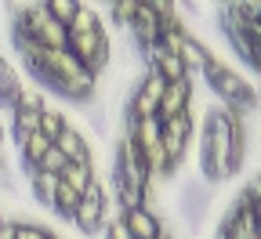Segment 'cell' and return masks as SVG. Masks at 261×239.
Here are the masks:
<instances>
[{"instance_id": "6da1fadb", "label": "cell", "mask_w": 261, "mask_h": 239, "mask_svg": "<svg viewBox=\"0 0 261 239\" xmlns=\"http://www.w3.org/2000/svg\"><path fill=\"white\" fill-rule=\"evenodd\" d=\"M243 152H247V127L243 116L228 113L221 105H214L203 120V152H200V167H203V181H225L243 167Z\"/></svg>"}, {"instance_id": "7a4b0ae2", "label": "cell", "mask_w": 261, "mask_h": 239, "mask_svg": "<svg viewBox=\"0 0 261 239\" xmlns=\"http://www.w3.org/2000/svg\"><path fill=\"white\" fill-rule=\"evenodd\" d=\"M15 44H18V51H22L25 69L37 76L44 87H51L55 94L69 98V101H87V98L94 94L98 76H91L69 51H47V47L29 44V40H15Z\"/></svg>"}, {"instance_id": "3957f363", "label": "cell", "mask_w": 261, "mask_h": 239, "mask_svg": "<svg viewBox=\"0 0 261 239\" xmlns=\"http://www.w3.org/2000/svg\"><path fill=\"white\" fill-rule=\"evenodd\" d=\"M65 51H69L91 76H98L109 65V51H113L109 33H106V25L98 22V15L87 4H80L73 25L65 29Z\"/></svg>"}, {"instance_id": "277c9868", "label": "cell", "mask_w": 261, "mask_h": 239, "mask_svg": "<svg viewBox=\"0 0 261 239\" xmlns=\"http://www.w3.org/2000/svg\"><path fill=\"white\" fill-rule=\"evenodd\" d=\"M152 185V170L142 160V152L135 149L130 138H120L116 145V170H113V192L120 196V214L145 207V196Z\"/></svg>"}, {"instance_id": "5b68a950", "label": "cell", "mask_w": 261, "mask_h": 239, "mask_svg": "<svg viewBox=\"0 0 261 239\" xmlns=\"http://www.w3.org/2000/svg\"><path fill=\"white\" fill-rule=\"evenodd\" d=\"M203 76H207L211 91L221 98V105H225L228 113H236V116L254 113V105H257V91H254V84H250V80H243L236 69H228L225 62H218V58H214L207 69H203Z\"/></svg>"}, {"instance_id": "8992f818", "label": "cell", "mask_w": 261, "mask_h": 239, "mask_svg": "<svg viewBox=\"0 0 261 239\" xmlns=\"http://www.w3.org/2000/svg\"><path fill=\"white\" fill-rule=\"evenodd\" d=\"M76 228L84 235H94V232H102L106 221H109V192L102 181H94L84 196H80V207H76Z\"/></svg>"}, {"instance_id": "52a82bcc", "label": "cell", "mask_w": 261, "mask_h": 239, "mask_svg": "<svg viewBox=\"0 0 261 239\" xmlns=\"http://www.w3.org/2000/svg\"><path fill=\"white\" fill-rule=\"evenodd\" d=\"M163 87H167V84H163L156 73H145L142 84L130 91V98H127V120H156Z\"/></svg>"}, {"instance_id": "ba28073f", "label": "cell", "mask_w": 261, "mask_h": 239, "mask_svg": "<svg viewBox=\"0 0 261 239\" xmlns=\"http://www.w3.org/2000/svg\"><path fill=\"white\" fill-rule=\"evenodd\" d=\"M163 130H160V142H163V156H167V163H171V170L185 160V152H189V142H192V113L189 116H178V120H171V123H160Z\"/></svg>"}, {"instance_id": "9c48e42d", "label": "cell", "mask_w": 261, "mask_h": 239, "mask_svg": "<svg viewBox=\"0 0 261 239\" xmlns=\"http://www.w3.org/2000/svg\"><path fill=\"white\" fill-rule=\"evenodd\" d=\"M189 113H192V76L174 80V84L163 87V98H160V113H156V120H160V123H171V120L189 116Z\"/></svg>"}, {"instance_id": "30bf717a", "label": "cell", "mask_w": 261, "mask_h": 239, "mask_svg": "<svg viewBox=\"0 0 261 239\" xmlns=\"http://www.w3.org/2000/svg\"><path fill=\"white\" fill-rule=\"evenodd\" d=\"M130 40H135L138 47H142V55L149 51V47H156L160 44V37H163V29H160V15H156V4H138L135 8V18H130Z\"/></svg>"}, {"instance_id": "8fae6325", "label": "cell", "mask_w": 261, "mask_h": 239, "mask_svg": "<svg viewBox=\"0 0 261 239\" xmlns=\"http://www.w3.org/2000/svg\"><path fill=\"white\" fill-rule=\"evenodd\" d=\"M120 221H123V228L130 232V239H160V235H167V232H163V221H160L149 207L123 210Z\"/></svg>"}, {"instance_id": "7c38bea8", "label": "cell", "mask_w": 261, "mask_h": 239, "mask_svg": "<svg viewBox=\"0 0 261 239\" xmlns=\"http://www.w3.org/2000/svg\"><path fill=\"white\" fill-rule=\"evenodd\" d=\"M225 239H254L257 235V221H254V210L247 207V203H240L236 199V207L225 214V221H221V228H218Z\"/></svg>"}, {"instance_id": "4fadbf2b", "label": "cell", "mask_w": 261, "mask_h": 239, "mask_svg": "<svg viewBox=\"0 0 261 239\" xmlns=\"http://www.w3.org/2000/svg\"><path fill=\"white\" fill-rule=\"evenodd\" d=\"M145 62H149V73H156L163 84H174V80H185V76H189L185 65H181V58L171 55V51H163L160 44L145 51Z\"/></svg>"}, {"instance_id": "5bb4252c", "label": "cell", "mask_w": 261, "mask_h": 239, "mask_svg": "<svg viewBox=\"0 0 261 239\" xmlns=\"http://www.w3.org/2000/svg\"><path fill=\"white\" fill-rule=\"evenodd\" d=\"M51 145H55L65 160H69V163H91V145H87V138H84V130H76L73 123L65 127Z\"/></svg>"}, {"instance_id": "9a60e30c", "label": "cell", "mask_w": 261, "mask_h": 239, "mask_svg": "<svg viewBox=\"0 0 261 239\" xmlns=\"http://www.w3.org/2000/svg\"><path fill=\"white\" fill-rule=\"evenodd\" d=\"M22 80H18V73H15V65L4 58V55H0V105H4V109H11L15 105V98L22 94Z\"/></svg>"}, {"instance_id": "2e32d148", "label": "cell", "mask_w": 261, "mask_h": 239, "mask_svg": "<svg viewBox=\"0 0 261 239\" xmlns=\"http://www.w3.org/2000/svg\"><path fill=\"white\" fill-rule=\"evenodd\" d=\"M58 181H62V185H69L73 192L84 196V192L98 181V178H94V163H69V167L62 170V178H58Z\"/></svg>"}, {"instance_id": "e0dca14e", "label": "cell", "mask_w": 261, "mask_h": 239, "mask_svg": "<svg viewBox=\"0 0 261 239\" xmlns=\"http://www.w3.org/2000/svg\"><path fill=\"white\" fill-rule=\"evenodd\" d=\"M47 149H51V142L44 138L40 130H37V134H29L25 142H18V156H22L25 170H37V167H40V160L47 156Z\"/></svg>"}, {"instance_id": "ac0fdd59", "label": "cell", "mask_w": 261, "mask_h": 239, "mask_svg": "<svg viewBox=\"0 0 261 239\" xmlns=\"http://www.w3.org/2000/svg\"><path fill=\"white\" fill-rule=\"evenodd\" d=\"M29 189H33V196H37V203H44L47 210L55 207V192H58V178H55V174L29 170Z\"/></svg>"}, {"instance_id": "d6986e66", "label": "cell", "mask_w": 261, "mask_h": 239, "mask_svg": "<svg viewBox=\"0 0 261 239\" xmlns=\"http://www.w3.org/2000/svg\"><path fill=\"white\" fill-rule=\"evenodd\" d=\"M76 207H80V192H73L69 185H62V181H58L55 207H51V210H55L58 218H65V221H73V218H76Z\"/></svg>"}, {"instance_id": "ffe728a7", "label": "cell", "mask_w": 261, "mask_h": 239, "mask_svg": "<svg viewBox=\"0 0 261 239\" xmlns=\"http://www.w3.org/2000/svg\"><path fill=\"white\" fill-rule=\"evenodd\" d=\"M65 127H69V120L62 116V109H51V105H47V109L40 113V134H44L47 142H55Z\"/></svg>"}, {"instance_id": "44dd1931", "label": "cell", "mask_w": 261, "mask_h": 239, "mask_svg": "<svg viewBox=\"0 0 261 239\" xmlns=\"http://www.w3.org/2000/svg\"><path fill=\"white\" fill-rule=\"evenodd\" d=\"M44 109H47L44 94L33 91V87H22V94L15 98V105H11V113H44Z\"/></svg>"}, {"instance_id": "7402d4cb", "label": "cell", "mask_w": 261, "mask_h": 239, "mask_svg": "<svg viewBox=\"0 0 261 239\" xmlns=\"http://www.w3.org/2000/svg\"><path fill=\"white\" fill-rule=\"evenodd\" d=\"M76 11H80V4H76V0H51V4H47V15H51L58 25H65V29L73 25Z\"/></svg>"}, {"instance_id": "603a6c76", "label": "cell", "mask_w": 261, "mask_h": 239, "mask_svg": "<svg viewBox=\"0 0 261 239\" xmlns=\"http://www.w3.org/2000/svg\"><path fill=\"white\" fill-rule=\"evenodd\" d=\"M65 167H69V160H65V156H62V152L51 145V149H47V156L40 160V167H37V170H44V174H55V178H62V170H65Z\"/></svg>"}, {"instance_id": "cb8c5ba5", "label": "cell", "mask_w": 261, "mask_h": 239, "mask_svg": "<svg viewBox=\"0 0 261 239\" xmlns=\"http://www.w3.org/2000/svg\"><path fill=\"white\" fill-rule=\"evenodd\" d=\"M15 239H55L40 221H18V235Z\"/></svg>"}, {"instance_id": "d4e9b609", "label": "cell", "mask_w": 261, "mask_h": 239, "mask_svg": "<svg viewBox=\"0 0 261 239\" xmlns=\"http://www.w3.org/2000/svg\"><path fill=\"white\" fill-rule=\"evenodd\" d=\"M135 8H138L135 0H120V4H113V8H109V11H113V22L127 29V25H130V18H135Z\"/></svg>"}, {"instance_id": "484cf974", "label": "cell", "mask_w": 261, "mask_h": 239, "mask_svg": "<svg viewBox=\"0 0 261 239\" xmlns=\"http://www.w3.org/2000/svg\"><path fill=\"white\" fill-rule=\"evenodd\" d=\"M106 239H130V232L123 228V221H106Z\"/></svg>"}, {"instance_id": "4316f807", "label": "cell", "mask_w": 261, "mask_h": 239, "mask_svg": "<svg viewBox=\"0 0 261 239\" xmlns=\"http://www.w3.org/2000/svg\"><path fill=\"white\" fill-rule=\"evenodd\" d=\"M15 235H18V221L4 218V221H0V239H15Z\"/></svg>"}, {"instance_id": "83f0119b", "label": "cell", "mask_w": 261, "mask_h": 239, "mask_svg": "<svg viewBox=\"0 0 261 239\" xmlns=\"http://www.w3.org/2000/svg\"><path fill=\"white\" fill-rule=\"evenodd\" d=\"M250 210H254V221H257V228H261V199L254 203V207H250Z\"/></svg>"}, {"instance_id": "f1b7e54d", "label": "cell", "mask_w": 261, "mask_h": 239, "mask_svg": "<svg viewBox=\"0 0 261 239\" xmlns=\"http://www.w3.org/2000/svg\"><path fill=\"white\" fill-rule=\"evenodd\" d=\"M4 167H8V163H4V152H0V174H4Z\"/></svg>"}, {"instance_id": "f546056e", "label": "cell", "mask_w": 261, "mask_h": 239, "mask_svg": "<svg viewBox=\"0 0 261 239\" xmlns=\"http://www.w3.org/2000/svg\"><path fill=\"white\" fill-rule=\"evenodd\" d=\"M0 142H4V123H0Z\"/></svg>"}, {"instance_id": "4dcf8cb0", "label": "cell", "mask_w": 261, "mask_h": 239, "mask_svg": "<svg viewBox=\"0 0 261 239\" xmlns=\"http://www.w3.org/2000/svg\"><path fill=\"white\" fill-rule=\"evenodd\" d=\"M214 239H225V235H221V232H218V235H214Z\"/></svg>"}, {"instance_id": "1f68e13d", "label": "cell", "mask_w": 261, "mask_h": 239, "mask_svg": "<svg viewBox=\"0 0 261 239\" xmlns=\"http://www.w3.org/2000/svg\"><path fill=\"white\" fill-rule=\"evenodd\" d=\"M254 239H261V228H257V235H254Z\"/></svg>"}, {"instance_id": "d6a6232c", "label": "cell", "mask_w": 261, "mask_h": 239, "mask_svg": "<svg viewBox=\"0 0 261 239\" xmlns=\"http://www.w3.org/2000/svg\"><path fill=\"white\" fill-rule=\"evenodd\" d=\"M0 221H4V214H0Z\"/></svg>"}, {"instance_id": "836d02e7", "label": "cell", "mask_w": 261, "mask_h": 239, "mask_svg": "<svg viewBox=\"0 0 261 239\" xmlns=\"http://www.w3.org/2000/svg\"><path fill=\"white\" fill-rule=\"evenodd\" d=\"M257 185H261V181H257Z\"/></svg>"}]
</instances>
